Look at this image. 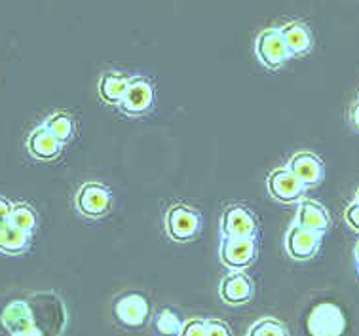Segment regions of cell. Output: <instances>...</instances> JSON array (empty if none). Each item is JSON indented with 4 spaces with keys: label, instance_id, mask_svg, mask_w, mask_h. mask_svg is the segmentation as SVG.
Masks as SVG:
<instances>
[{
    "label": "cell",
    "instance_id": "cb8c5ba5",
    "mask_svg": "<svg viewBox=\"0 0 359 336\" xmlns=\"http://www.w3.org/2000/svg\"><path fill=\"white\" fill-rule=\"evenodd\" d=\"M179 336H205V319H189Z\"/></svg>",
    "mask_w": 359,
    "mask_h": 336
},
{
    "label": "cell",
    "instance_id": "7402d4cb",
    "mask_svg": "<svg viewBox=\"0 0 359 336\" xmlns=\"http://www.w3.org/2000/svg\"><path fill=\"white\" fill-rule=\"evenodd\" d=\"M248 336H289V330L274 317H262L249 327Z\"/></svg>",
    "mask_w": 359,
    "mask_h": 336
},
{
    "label": "cell",
    "instance_id": "3957f363",
    "mask_svg": "<svg viewBox=\"0 0 359 336\" xmlns=\"http://www.w3.org/2000/svg\"><path fill=\"white\" fill-rule=\"evenodd\" d=\"M74 207L84 219H103L112 207L111 190L101 182H84L74 196Z\"/></svg>",
    "mask_w": 359,
    "mask_h": 336
},
{
    "label": "cell",
    "instance_id": "4316f807",
    "mask_svg": "<svg viewBox=\"0 0 359 336\" xmlns=\"http://www.w3.org/2000/svg\"><path fill=\"white\" fill-rule=\"evenodd\" d=\"M348 120H350V126H352L353 130L359 131V101L352 105V109L348 112Z\"/></svg>",
    "mask_w": 359,
    "mask_h": 336
},
{
    "label": "cell",
    "instance_id": "ba28073f",
    "mask_svg": "<svg viewBox=\"0 0 359 336\" xmlns=\"http://www.w3.org/2000/svg\"><path fill=\"white\" fill-rule=\"evenodd\" d=\"M152 109H154V88L147 78L133 76L124 101L120 103V112L124 116L139 118L149 114Z\"/></svg>",
    "mask_w": 359,
    "mask_h": 336
},
{
    "label": "cell",
    "instance_id": "7a4b0ae2",
    "mask_svg": "<svg viewBox=\"0 0 359 336\" xmlns=\"http://www.w3.org/2000/svg\"><path fill=\"white\" fill-rule=\"evenodd\" d=\"M112 317L126 329H141L151 319V304L141 293H126L112 304Z\"/></svg>",
    "mask_w": 359,
    "mask_h": 336
},
{
    "label": "cell",
    "instance_id": "83f0119b",
    "mask_svg": "<svg viewBox=\"0 0 359 336\" xmlns=\"http://www.w3.org/2000/svg\"><path fill=\"white\" fill-rule=\"evenodd\" d=\"M353 259H355V270L359 271V241L358 246H355V249H353Z\"/></svg>",
    "mask_w": 359,
    "mask_h": 336
},
{
    "label": "cell",
    "instance_id": "44dd1931",
    "mask_svg": "<svg viewBox=\"0 0 359 336\" xmlns=\"http://www.w3.org/2000/svg\"><path fill=\"white\" fill-rule=\"evenodd\" d=\"M10 227L31 236L36 228V213H34L33 207L27 206V203L13 206L12 215H10Z\"/></svg>",
    "mask_w": 359,
    "mask_h": 336
},
{
    "label": "cell",
    "instance_id": "ffe728a7",
    "mask_svg": "<svg viewBox=\"0 0 359 336\" xmlns=\"http://www.w3.org/2000/svg\"><path fill=\"white\" fill-rule=\"evenodd\" d=\"M183 321L171 308H160L152 317V327L160 336H179L183 330Z\"/></svg>",
    "mask_w": 359,
    "mask_h": 336
},
{
    "label": "cell",
    "instance_id": "7c38bea8",
    "mask_svg": "<svg viewBox=\"0 0 359 336\" xmlns=\"http://www.w3.org/2000/svg\"><path fill=\"white\" fill-rule=\"evenodd\" d=\"M221 300L229 306H242L248 304L255 295V285L248 274L243 271H232L226 278H222L219 285Z\"/></svg>",
    "mask_w": 359,
    "mask_h": 336
},
{
    "label": "cell",
    "instance_id": "9c48e42d",
    "mask_svg": "<svg viewBox=\"0 0 359 336\" xmlns=\"http://www.w3.org/2000/svg\"><path fill=\"white\" fill-rule=\"evenodd\" d=\"M323 234L291 224L285 234V251L297 262H306L320 253Z\"/></svg>",
    "mask_w": 359,
    "mask_h": 336
},
{
    "label": "cell",
    "instance_id": "f1b7e54d",
    "mask_svg": "<svg viewBox=\"0 0 359 336\" xmlns=\"http://www.w3.org/2000/svg\"><path fill=\"white\" fill-rule=\"evenodd\" d=\"M355 201L359 203V188H358V192H355Z\"/></svg>",
    "mask_w": 359,
    "mask_h": 336
},
{
    "label": "cell",
    "instance_id": "d6986e66",
    "mask_svg": "<svg viewBox=\"0 0 359 336\" xmlns=\"http://www.w3.org/2000/svg\"><path fill=\"white\" fill-rule=\"evenodd\" d=\"M50 133H52L55 139H57L61 145H65L74 137V131H76V123H74V118L67 112H55L52 116L48 118L46 123H44Z\"/></svg>",
    "mask_w": 359,
    "mask_h": 336
},
{
    "label": "cell",
    "instance_id": "484cf974",
    "mask_svg": "<svg viewBox=\"0 0 359 336\" xmlns=\"http://www.w3.org/2000/svg\"><path fill=\"white\" fill-rule=\"evenodd\" d=\"M13 206L6 198H0V228H4L10 224V215H12Z\"/></svg>",
    "mask_w": 359,
    "mask_h": 336
},
{
    "label": "cell",
    "instance_id": "9a60e30c",
    "mask_svg": "<svg viewBox=\"0 0 359 336\" xmlns=\"http://www.w3.org/2000/svg\"><path fill=\"white\" fill-rule=\"evenodd\" d=\"M280 31L291 58H302V55H308L312 52V31L304 21H289L283 27H280Z\"/></svg>",
    "mask_w": 359,
    "mask_h": 336
},
{
    "label": "cell",
    "instance_id": "8fae6325",
    "mask_svg": "<svg viewBox=\"0 0 359 336\" xmlns=\"http://www.w3.org/2000/svg\"><path fill=\"white\" fill-rule=\"evenodd\" d=\"M287 169L306 188L318 187L325 179V166L320 156L312 152H297L289 158Z\"/></svg>",
    "mask_w": 359,
    "mask_h": 336
},
{
    "label": "cell",
    "instance_id": "8992f818",
    "mask_svg": "<svg viewBox=\"0 0 359 336\" xmlns=\"http://www.w3.org/2000/svg\"><path fill=\"white\" fill-rule=\"evenodd\" d=\"M268 194L281 206L301 203L306 194V187L287 168L276 169L266 177Z\"/></svg>",
    "mask_w": 359,
    "mask_h": 336
},
{
    "label": "cell",
    "instance_id": "2e32d148",
    "mask_svg": "<svg viewBox=\"0 0 359 336\" xmlns=\"http://www.w3.org/2000/svg\"><path fill=\"white\" fill-rule=\"evenodd\" d=\"M294 224L306 228V230H313V232L325 234L331 227V217L320 201L302 200L299 203V209H297Z\"/></svg>",
    "mask_w": 359,
    "mask_h": 336
},
{
    "label": "cell",
    "instance_id": "603a6c76",
    "mask_svg": "<svg viewBox=\"0 0 359 336\" xmlns=\"http://www.w3.org/2000/svg\"><path fill=\"white\" fill-rule=\"evenodd\" d=\"M205 336H232V329L221 319L205 321Z\"/></svg>",
    "mask_w": 359,
    "mask_h": 336
},
{
    "label": "cell",
    "instance_id": "4fadbf2b",
    "mask_svg": "<svg viewBox=\"0 0 359 336\" xmlns=\"http://www.w3.org/2000/svg\"><path fill=\"white\" fill-rule=\"evenodd\" d=\"M0 321H2V327L10 332V336L39 327L36 319H34L33 308L25 300H13V302L8 304L2 311V316H0Z\"/></svg>",
    "mask_w": 359,
    "mask_h": 336
},
{
    "label": "cell",
    "instance_id": "277c9868",
    "mask_svg": "<svg viewBox=\"0 0 359 336\" xmlns=\"http://www.w3.org/2000/svg\"><path fill=\"white\" fill-rule=\"evenodd\" d=\"M310 336H340L346 329V317L333 302H321L313 306L306 319Z\"/></svg>",
    "mask_w": 359,
    "mask_h": 336
},
{
    "label": "cell",
    "instance_id": "6da1fadb",
    "mask_svg": "<svg viewBox=\"0 0 359 336\" xmlns=\"http://www.w3.org/2000/svg\"><path fill=\"white\" fill-rule=\"evenodd\" d=\"M202 230V215L196 209L184 206V203H173L165 213V232L177 243L192 241L198 238Z\"/></svg>",
    "mask_w": 359,
    "mask_h": 336
},
{
    "label": "cell",
    "instance_id": "f546056e",
    "mask_svg": "<svg viewBox=\"0 0 359 336\" xmlns=\"http://www.w3.org/2000/svg\"><path fill=\"white\" fill-rule=\"evenodd\" d=\"M358 274H359V271H358Z\"/></svg>",
    "mask_w": 359,
    "mask_h": 336
},
{
    "label": "cell",
    "instance_id": "e0dca14e",
    "mask_svg": "<svg viewBox=\"0 0 359 336\" xmlns=\"http://www.w3.org/2000/svg\"><path fill=\"white\" fill-rule=\"evenodd\" d=\"M131 78L128 74H122V72L116 71H107L101 74L97 84V91L101 101L107 105H116L120 107V103L124 101L126 93H128V88H130Z\"/></svg>",
    "mask_w": 359,
    "mask_h": 336
},
{
    "label": "cell",
    "instance_id": "30bf717a",
    "mask_svg": "<svg viewBox=\"0 0 359 336\" xmlns=\"http://www.w3.org/2000/svg\"><path fill=\"white\" fill-rule=\"evenodd\" d=\"M259 255L257 239H229L222 238L219 257L226 268L234 271H243L253 264Z\"/></svg>",
    "mask_w": 359,
    "mask_h": 336
},
{
    "label": "cell",
    "instance_id": "d4e9b609",
    "mask_svg": "<svg viewBox=\"0 0 359 336\" xmlns=\"http://www.w3.org/2000/svg\"><path fill=\"white\" fill-rule=\"evenodd\" d=\"M344 220H346V224L352 228L353 232L359 234V203L358 201H353L350 206L344 209Z\"/></svg>",
    "mask_w": 359,
    "mask_h": 336
},
{
    "label": "cell",
    "instance_id": "ac0fdd59",
    "mask_svg": "<svg viewBox=\"0 0 359 336\" xmlns=\"http://www.w3.org/2000/svg\"><path fill=\"white\" fill-rule=\"evenodd\" d=\"M31 246V236L21 230H15L10 224L0 228V253L4 255H21Z\"/></svg>",
    "mask_w": 359,
    "mask_h": 336
},
{
    "label": "cell",
    "instance_id": "5bb4252c",
    "mask_svg": "<svg viewBox=\"0 0 359 336\" xmlns=\"http://www.w3.org/2000/svg\"><path fill=\"white\" fill-rule=\"evenodd\" d=\"M61 150H63V145L44 126L33 130L31 135L27 137V152L33 156L34 160L53 162V160H57L59 156H61Z\"/></svg>",
    "mask_w": 359,
    "mask_h": 336
},
{
    "label": "cell",
    "instance_id": "5b68a950",
    "mask_svg": "<svg viewBox=\"0 0 359 336\" xmlns=\"http://www.w3.org/2000/svg\"><path fill=\"white\" fill-rule=\"evenodd\" d=\"M255 53L257 59L268 71H278L291 59V53L281 39V31L278 27H270L259 33L255 40Z\"/></svg>",
    "mask_w": 359,
    "mask_h": 336
},
{
    "label": "cell",
    "instance_id": "52a82bcc",
    "mask_svg": "<svg viewBox=\"0 0 359 336\" xmlns=\"http://www.w3.org/2000/svg\"><path fill=\"white\" fill-rule=\"evenodd\" d=\"M221 232L229 239H257L259 224L245 206H230L222 211Z\"/></svg>",
    "mask_w": 359,
    "mask_h": 336
}]
</instances>
